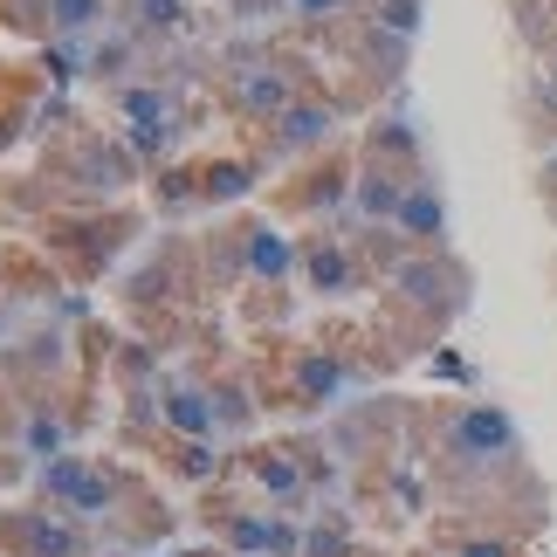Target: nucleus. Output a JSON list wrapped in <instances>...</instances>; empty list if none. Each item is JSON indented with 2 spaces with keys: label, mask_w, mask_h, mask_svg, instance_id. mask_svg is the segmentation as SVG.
<instances>
[{
  "label": "nucleus",
  "mask_w": 557,
  "mask_h": 557,
  "mask_svg": "<svg viewBox=\"0 0 557 557\" xmlns=\"http://www.w3.org/2000/svg\"><path fill=\"white\" fill-rule=\"evenodd\" d=\"M393 289L406 296V304H434V310H461V296H468V275L447 262V255H413L399 275H393Z\"/></svg>",
  "instance_id": "nucleus-1"
},
{
  "label": "nucleus",
  "mask_w": 557,
  "mask_h": 557,
  "mask_svg": "<svg viewBox=\"0 0 557 557\" xmlns=\"http://www.w3.org/2000/svg\"><path fill=\"white\" fill-rule=\"evenodd\" d=\"M393 234H406V242L426 248V255H447V200H441L434 180H413V186H406V200L393 213Z\"/></svg>",
  "instance_id": "nucleus-2"
},
{
  "label": "nucleus",
  "mask_w": 557,
  "mask_h": 557,
  "mask_svg": "<svg viewBox=\"0 0 557 557\" xmlns=\"http://www.w3.org/2000/svg\"><path fill=\"white\" fill-rule=\"evenodd\" d=\"M455 447L468 461H509L517 455V426L503 406H461L455 413Z\"/></svg>",
  "instance_id": "nucleus-3"
},
{
  "label": "nucleus",
  "mask_w": 557,
  "mask_h": 557,
  "mask_svg": "<svg viewBox=\"0 0 557 557\" xmlns=\"http://www.w3.org/2000/svg\"><path fill=\"white\" fill-rule=\"evenodd\" d=\"M420 173H393L385 159H366L358 165V193H351V207H358V221H379V227H393V213L406 200V186H413Z\"/></svg>",
  "instance_id": "nucleus-4"
},
{
  "label": "nucleus",
  "mask_w": 557,
  "mask_h": 557,
  "mask_svg": "<svg viewBox=\"0 0 557 557\" xmlns=\"http://www.w3.org/2000/svg\"><path fill=\"white\" fill-rule=\"evenodd\" d=\"M331 132H337V111L324 97L289 103V111L275 117V145H283V152H317V145H331Z\"/></svg>",
  "instance_id": "nucleus-5"
},
{
  "label": "nucleus",
  "mask_w": 557,
  "mask_h": 557,
  "mask_svg": "<svg viewBox=\"0 0 557 557\" xmlns=\"http://www.w3.org/2000/svg\"><path fill=\"white\" fill-rule=\"evenodd\" d=\"M234 103H242L248 117H283L296 103V76L289 70H242L234 76Z\"/></svg>",
  "instance_id": "nucleus-6"
},
{
  "label": "nucleus",
  "mask_w": 557,
  "mask_h": 557,
  "mask_svg": "<svg viewBox=\"0 0 557 557\" xmlns=\"http://www.w3.org/2000/svg\"><path fill=\"white\" fill-rule=\"evenodd\" d=\"M49 488H55L70 509H90V517H97V509H111V482H103L90 461H55V468H49Z\"/></svg>",
  "instance_id": "nucleus-7"
},
{
  "label": "nucleus",
  "mask_w": 557,
  "mask_h": 557,
  "mask_svg": "<svg viewBox=\"0 0 557 557\" xmlns=\"http://www.w3.org/2000/svg\"><path fill=\"white\" fill-rule=\"evenodd\" d=\"M304 275L324 296H351V262H345V242H304Z\"/></svg>",
  "instance_id": "nucleus-8"
},
{
  "label": "nucleus",
  "mask_w": 557,
  "mask_h": 557,
  "mask_svg": "<svg viewBox=\"0 0 557 557\" xmlns=\"http://www.w3.org/2000/svg\"><path fill=\"white\" fill-rule=\"evenodd\" d=\"M372 28H385V35H413L420 28V0H372Z\"/></svg>",
  "instance_id": "nucleus-9"
},
{
  "label": "nucleus",
  "mask_w": 557,
  "mask_h": 557,
  "mask_svg": "<svg viewBox=\"0 0 557 557\" xmlns=\"http://www.w3.org/2000/svg\"><path fill=\"white\" fill-rule=\"evenodd\" d=\"M165 406H173V426H186V434H207V399H200V393H173Z\"/></svg>",
  "instance_id": "nucleus-10"
},
{
  "label": "nucleus",
  "mask_w": 557,
  "mask_h": 557,
  "mask_svg": "<svg viewBox=\"0 0 557 557\" xmlns=\"http://www.w3.org/2000/svg\"><path fill=\"white\" fill-rule=\"evenodd\" d=\"M242 186H248V165H213V173H207V200H234Z\"/></svg>",
  "instance_id": "nucleus-11"
},
{
  "label": "nucleus",
  "mask_w": 557,
  "mask_h": 557,
  "mask_svg": "<svg viewBox=\"0 0 557 557\" xmlns=\"http://www.w3.org/2000/svg\"><path fill=\"white\" fill-rule=\"evenodd\" d=\"M283 8H296L304 21H337V14H351V0H283Z\"/></svg>",
  "instance_id": "nucleus-12"
},
{
  "label": "nucleus",
  "mask_w": 557,
  "mask_h": 557,
  "mask_svg": "<svg viewBox=\"0 0 557 557\" xmlns=\"http://www.w3.org/2000/svg\"><path fill=\"white\" fill-rule=\"evenodd\" d=\"M455 557H517V550H509V544H488V537H475V544H461Z\"/></svg>",
  "instance_id": "nucleus-13"
}]
</instances>
